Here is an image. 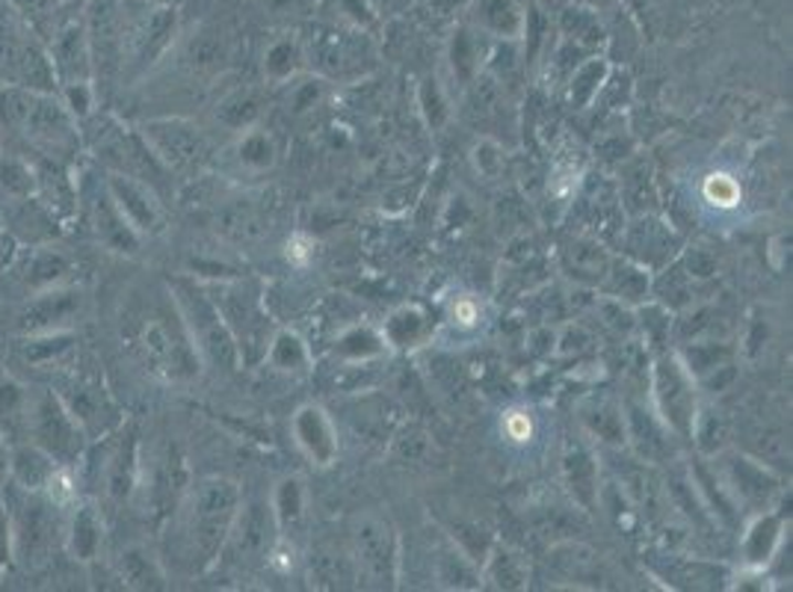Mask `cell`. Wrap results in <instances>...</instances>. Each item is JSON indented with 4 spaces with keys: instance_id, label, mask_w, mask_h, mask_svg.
<instances>
[{
    "instance_id": "cell-1",
    "label": "cell",
    "mask_w": 793,
    "mask_h": 592,
    "mask_svg": "<svg viewBox=\"0 0 793 592\" xmlns=\"http://www.w3.org/2000/svg\"><path fill=\"white\" fill-rule=\"evenodd\" d=\"M241 500V486L222 474L187 483L184 495L172 509V530L181 548V560L190 565V572L202 574L220 563V551Z\"/></svg>"
},
{
    "instance_id": "cell-2",
    "label": "cell",
    "mask_w": 793,
    "mask_h": 592,
    "mask_svg": "<svg viewBox=\"0 0 793 592\" xmlns=\"http://www.w3.org/2000/svg\"><path fill=\"white\" fill-rule=\"evenodd\" d=\"M0 504L10 518L12 560L36 572L54 560L56 548L63 546L65 521L60 516V504L51 491H28L15 483L0 486Z\"/></svg>"
},
{
    "instance_id": "cell-3",
    "label": "cell",
    "mask_w": 793,
    "mask_h": 592,
    "mask_svg": "<svg viewBox=\"0 0 793 592\" xmlns=\"http://www.w3.org/2000/svg\"><path fill=\"white\" fill-rule=\"evenodd\" d=\"M130 347L155 377L167 382L190 380L199 373V364H202L190 335H187L184 320L178 315L172 294H169V306L151 303L148 311L139 308Z\"/></svg>"
},
{
    "instance_id": "cell-4",
    "label": "cell",
    "mask_w": 793,
    "mask_h": 592,
    "mask_svg": "<svg viewBox=\"0 0 793 592\" xmlns=\"http://www.w3.org/2000/svg\"><path fill=\"white\" fill-rule=\"evenodd\" d=\"M167 287L172 299H176V308L181 320L187 326V335L193 341L195 352H199V361L208 364V368L220 370V373H234L237 364H241V347L234 341L225 317H222L216 299L211 296V290L195 282V278H167Z\"/></svg>"
},
{
    "instance_id": "cell-5",
    "label": "cell",
    "mask_w": 793,
    "mask_h": 592,
    "mask_svg": "<svg viewBox=\"0 0 793 592\" xmlns=\"http://www.w3.org/2000/svg\"><path fill=\"white\" fill-rule=\"evenodd\" d=\"M350 557L359 572V586L394 590L400 581V537L391 518L373 509H364L350 521Z\"/></svg>"
},
{
    "instance_id": "cell-6",
    "label": "cell",
    "mask_w": 793,
    "mask_h": 592,
    "mask_svg": "<svg viewBox=\"0 0 793 592\" xmlns=\"http://www.w3.org/2000/svg\"><path fill=\"white\" fill-rule=\"evenodd\" d=\"M139 137L169 176L195 178L213 158V142L202 125L181 116H163L139 125Z\"/></svg>"
},
{
    "instance_id": "cell-7",
    "label": "cell",
    "mask_w": 793,
    "mask_h": 592,
    "mask_svg": "<svg viewBox=\"0 0 793 592\" xmlns=\"http://www.w3.org/2000/svg\"><path fill=\"white\" fill-rule=\"evenodd\" d=\"M28 438L39 444L63 472H72L84 465L89 451V435L84 426L74 421L65 403L56 398V391H36L30 394L28 406Z\"/></svg>"
},
{
    "instance_id": "cell-8",
    "label": "cell",
    "mask_w": 793,
    "mask_h": 592,
    "mask_svg": "<svg viewBox=\"0 0 793 592\" xmlns=\"http://www.w3.org/2000/svg\"><path fill=\"white\" fill-rule=\"evenodd\" d=\"M19 137L28 142L39 158H54L68 163L72 155L84 142V134L77 128V119L65 107L60 93H36L30 104L28 119L21 125Z\"/></svg>"
},
{
    "instance_id": "cell-9",
    "label": "cell",
    "mask_w": 793,
    "mask_h": 592,
    "mask_svg": "<svg viewBox=\"0 0 793 592\" xmlns=\"http://www.w3.org/2000/svg\"><path fill=\"white\" fill-rule=\"evenodd\" d=\"M211 296L216 299L234 341L241 347V359L250 361V364L264 359L273 335H269V317L261 306V296L243 282H220V287H213Z\"/></svg>"
},
{
    "instance_id": "cell-10",
    "label": "cell",
    "mask_w": 793,
    "mask_h": 592,
    "mask_svg": "<svg viewBox=\"0 0 793 592\" xmlns=\"http://www.w3.org/2000/svg\"><path fill=\"white\" fill-rule=\"evenodd\" d=\"M652 400L657 417L678 438H690L692 417L699 409V382L675 352H664L652 368Z\"/></svg>"
},
{
    "instance_id": "cell-11",
    "label": "cell",
    "mask_w": 793,
    "mask_h": 592,
    "mask_svg": "<svg viewBox=\"0 0 793 592\" xmlns=\"http://www.w3.org/2000/svg\"><path fill=\"white\" fill-rule=\"evenodd\" d=\"M54 391L56 398L65 403V409L72 412L74 421L84 426L89 442H102L121 424V415L116 409V400L110 398V391L104 389V382L95 373L77 370V364L65 373Z\"/></svg>"
},
{
    "instance_id": "cell-12",
    "label": "cell",
    "mask_w": 793,
    "mask_h": 592,
    "mask_svg": "<svg viewBox=\"0 0 793 592\" xmlns=\"http://www.w3.org/2000/svg\"><path fill=\"white\" fill-rule=\"evenodd\" d=\"M303 54L311 60V65H317L320 77H341V81L364 74L373 63V45L361 28L341 30L329 24V28L311 30Z\"/></svg>"
},
{
    "instance_id": "cell-13",
    "label": "cell",
    "mask_w": 793,
    "mask_h": 592,
    "mask_svg": "<svg viewBox=\"0 0 793 592\" xmlns=\"http://www.w3.org/2000/svg\"><path fill=\"white\" fill-rule=\"evenodd\" d=\"M276 539L278 530L269 500H241L220 557H231L234 563H258V560H267L269 548L276 546Z\"/></svg>"
},
{
    "instance_id": "cell-14",
    "label": "cell",
    "mask_w": 793,
    "mask_h": 592,
    "mask_svg": "<svg viewBox=\"0 0 793 592\" xmlns=\"http://www.w3.org/2000/svg\"><path fill=\"white\" fill-rule=\"evenodd\" d=\"M84 308V294L72 285H56L39 294H30L15 315L12 329L19 335L65 332Z\"/></svg>"
},
{
    "instance_id": "cell-15",
    "label": "cell",
    "mask_w": 793,
    "mask_h": 592,
    "mask_svg": "<svg viewBox=\"0 0 793 592\" xmlns=\"http://www.w3.org/2000/svg\"><path fill=\"white\" fill-rule=\"evenodd\" d=\"M104 187L139 237L163 232V204H160V193L155 187L134 176H125V172H113V169H107Z\"/></svg>"
},
{
    "instance_id": "cell-16",
    "label": "cell",
    "mask_w": 793,
    "mask_h": 592,
    "mask_svg": "<svg viewBox=\"0 0 793 592\" xmlns=\"http://www.w3.org/2000/svg\"><path fill=\"white\" fill-rule=\"evenodd\" d=\"M104 491L113 504H125L137 495L139 480V433L137 426H116L107 442V456L102 465Z\"/></svg>"
},
{
    "instance_id": "cell-17",
    "label": "cell",
    "mask_w": 793,
    "mask_h": 592,
    "mask_svg": "<svg viewBox=\"0 0 793 592\" xmlns=\"http://www.w3.org/2000/svg\"><path fill=\"white\" fill-rule=\"evenodd\" d=\"M625 444L637 454L643 465H666L675 463V438L678 435L657 417L655 409H646L643 403H627L625 409Z\"/></svg>"
},
{
    "instance_id": "cell-18",
    "label": "cell",
    "mask_w": 793,
    "mask_h": 592,
    "mask_svg": "<svg viewBox=\"0 0 793 592\" xmlns=\"http://www.w3.org/2000/svg\"><path fill=\"white\" fill-rule=\"evenodd\" d=\"M722 483H726L722 489L731 498V504L752 509V512H764V507H770V498L779 489L773 472L761 459H752V456L743 454H731L726 459Z\"/></svg>"
},
{
    "instance_id": "cell-19",
    "label": "cell",
    "mask_w": 793,
    "mask_h": 592,
    "mask_svg": "<svg viewBox=\"0 0 793 592\" xmlns=\"http://www.w3.org/2000/svg\"><path fill=\"white\" fill-rule=\"evenodd\" d=\"M89 225H93L95 237L104 250L128 255V258L139 255V250H142V237L130 229V222L121 216L104 184L89 195Z\"/></svg>"
},
{
    "instance_id": "cell-20",
    "label": "cell",
    "mask_w": 793,
    "mask_h": 592,
    "mask_svg": "<svg viewBox=\"0 0 793 592\" xmlns=\"http://www.w3.org/2000/svg\"><path fill=\"white\" fill-rule=\"evenodd\" d=\"M563 483L572 500L581 509L592 512L599 507V456L583 438H569L563 447Z\"/></svg>"
},
{
    "instance_id": "cell-21",
    "label": "cell",
    "mask_w": 793,
    "mask_h": 592,
    "mask_svg": "<svg viewBox=\"0 0 793 592\" xmlns=\"http://www.w3.org/2000/svg\"><path fill=\"white\" fill-rule=\"evenodd\" d=\"M294 438L314 465L329 468L338 459V433L329 412L317 403H308L294 415Z\"/></svg>"
},
{
    "instance_id": "cell-22",
    "label": "cell",
    "mask_w": 793,
    "mask_h": 592,
    "mask_svg": "<svg viewBox=\"0 0 793 592\" xmlns=\"http://www.w3.org/2000/svg\"><path fill=\"white\" fill-rule=\"evenodd\" d=\"M63 548L74 563L93 565L104 551V516L93 500H81L65 521Z\"/></svg>"
},
{
    "instance_id": "cell-23",
    "label": "cell",
    "mask_w": 793,
    "mask_h": 592,
    "mask_svg": "<svg viewBox=\"0 0 793 592\" xmlns=\"http://www.w3.org/2000/svg\"><path fill=\"white\" fill-rule=\"evenodd\" d=\"M468 28L500 42H518L527 33V12L518 0H468Z\"/></svg>"
},
{
    "instance_id": "cell-24",
    "label": "cell",
    "mask_w": 793,
    "mask_h": 592,
    "mask_svg": "<svg viewBox=\"0 0 793 592\" xmlns=\"http://www.w3.org/2000/svg\"><path fill=\"white\" fill-rule=\"evenodd\" d=\"M63 468L30 438L10 444V483H15L21 489L54 491L56 483L63 480Z\"/></svg>"
},
{
    "instance_id": "cell-25",
    "label": "cell",
    "mask_w": 793,
    "mask_h": 592,
    "mask_svg": "<svg viewBox=\"0 0 793 592\" xmlns=\"http://www.w3.org/2000/svg\"><path fill=\"white\" fill-rule=\"evenodd\" d=\"M33 172H36V195L39 202L51 208L60 216V222L72 220L81 204L77 187L72 181L68 163L54 158H36L33 160Z\"/></svg>"
},
{
    "instance_id": "cell-26",
    "label": "cell",
    "mask_w": 793,
    "mask_h": 592,
    "mask_svg": "<svg viewBox=\"0 0 793 592\" xmlns=\"http://www.w3.org/2000/svg\"><path fill=\"white\" fill-rule=\"evenodd\" d=\"M433 574L444 590H480V565L451 539V533H438L433 542Z\"/></svg>"
},
{
    "instance_id": "cell-27",
    "label": "cell",
    "mask_w": 793,
    "mask_h": 592,
    "mask_svg": "<svg viewBox=\"0 0 793 592\" xmlns=\"http://www.w3.org/2000/svg\"><path fill=\"white\" fill-rule=\"evenodd\" d=\"M113 578L119 581L121 590H163L167 572L146 546L121 548L113 557Z\"/></svg>"
},
{
    "instance_id": "cell-28",
    "label": "cell",
    "mask_w": 793,
    "mask_h": 592,
    "mask_svg": "<svg viewBox=\"0 0 793 592\" xmlns=\"http://www.w3.org/2000/svg\"><path fill=\"white\" fill-rule=\"evenodd\" d=\"M72 267V258L65 252L51 250V246H36L19 267V282L24 285L28 294H39V290H47V287L65 285Z\"/></svg>"
},
{
    "instance_id": "cell-29",
    "label": "cell",
    "mask_w": 793,
    "mask_h": 592,
    "mask_svg": "<svg viewBox=\"0 0 793 592\" xmlns=\"http://www.w3.org/2000/svg\"><path fill=\"white\" fill-rule=\"evenodd\" d=\"M308 583L320 590H343V586H359V572L352 563L350 548H314L308 557Z\"/></svg>"
},
{
    "instance_id": "cell-30",
    "label": "cell",
    "mask_w": 793,
    "mask_h": 592,
    "mask_svg": "<svg viewBox=\"0 0 793 592\" xmlns=\"http://www.w3.org/2000/svg\"><path fill=\"white\" fill-rule=\"evenodd\" d=\"M269 507H273V518H276V530L278 537L287 539L296 537L299 530L305 528V516H308V498H305V486L299 477H285L278 480L273 498H269Z\"/></svg>"
},
{
    "instance_id": "cell-31",
    "label": "cell",
    "mask_w": 793,
    "mask_h": 592,
    "mask_svg": "<svg viewBox=\"0 0 793 592\" xmlns=\"http://www.w3.org/2000/svg\"><path fill=\"white\" fill-rule=\"evenodd\" d=\"M601 287L610 299L616 303H643L648 296V287H652V278H648V269L643 264L631 258H610L607 276L601 278Z\"/></svg>"
},
{
    "instance_id": "cell-32",
    "label": "cell",
    "mask_w": 793,
    "mask_h": 592,
    "mask_svg": "<svg viewBox=\"0 0 793 592\" xmlns=\"http://www.w3.org/2000/svg\"><path fill=\"white\" fill-rule=\"evenodd\" d=\"M12 204V229L19 234L21 241L30 243H45L51 237H56V225H60V216H56L51 208L39 202V195H28V199H19Z\"/></svg>"
},
{
    "instance_id": "cell-33",
    "label": "cell",
    "mask_w": 793,
    "mask_h": 592,
    "mask_svg": "<svg viewBox=\"0 0 793 592\" xmlns=\"http://www.w3.org/2000/svg\"><path fill=\"white\" fill-rule=\"evenodd\" d=\"M782 512H758L752 528L747 530V539H743V554H747L749 565L761 569V565L773 560V554L779 551V546H782Z\"/></svg>"
},
{
    "instance_id": "cell-34",
    "label": "cell",
    "mask_w": 793,
    "mask_h": 592,
    "mask_svg": "<svg viewBox=\"0 0 793 592\" xmlns=\"http://www.w3.org/2000/svg\"><path fill=\"white\" fill-rule=\"evenodd\" d=\"M643 246H652L646 252V269L657 267V264H666V258L678 250V234L657 220H639L631 232H627V250L631 255Z\"/></svg>"
},
{
    "instance_id": "cell-35",
    "label": "cell",
    "mask_w": 793,
    "mask_h": 592,
    "mask_svg": "<svg viewBox=\"0 0 793 592\" xmlns=\"http://www.w3.org/2000/svg\"><path fill=\"white\" fill-rule=\"evenodd\" d=\"M77 347V335L72 329L65 332H45V335H21L19 352L21 359L36 364V368H47V364H60L74 352Z\"/></svg>"
},
{
    "instance_id": "cell-36",
    "label": "cell",
    "mask_w": 793,
    "mask_h": 592,
    "mask_svg": "<svg viewBox=\"0 0 793 592\" xmlns=\"http://www.w3.org/2000/svg\"><path fill=\"white\" fill-rule=\"evenodd\" d=\"M234 160L241 163L246 172H267L276 163V142L269 137L267 130H261L258 125L241 130V137L231 148Z\"/></svg>"
},
{
    "instance_id": "cell-37",
    "label": "cell",
    "mask_w": 793,
    "mask_h": 592,
    "mask_svg": "<svg viewBox=\"0 0 793 592\" xmlns=\"http://www.w3.org/2000/svg\"><path fill=\"white\" fill-rule=\"evenodd\" d=\"M483 565H486V572L480 574L495 590H521V586H527L525 560L509 548H489Z\"/></svg>"
},
{
    "instance_id": "cell-38",
    "label": "cell",
    "mask_w": 793,
    "mask_h": 592,
    "mask_svg": "<svg viewBox=\"0 0 793 592\" xmlns=\"http://www.w3.org/2000/svg\"><path fill=\"white\" fill-rule=\"evenodd\" d=\"M385 352V338L370 326H352L347 332L338 335L335 341V356L350 364H364V361L379 359Z\"/></svg>"
},
{
    "instance_id": "cell-39",
    "label": "cell",
    "mask_w": 793,
    "mask_h": 592,
    "mask_svg": "<svg viewBox=\"0 0 793 592\" xmlns=\"http://www.w3.org/2000/svg\"><path fill=\"white\" fill-rule=\"evenodd\" d=\"M729 424L726 417L710 406L696 409V417H692V430H690V442H696L701 456H717L726 451L729 444Z\"/></svg>"
},
{
    "instance_id": "cell-40",
    "label": "cell",
    "mask_w": 793,
    "mask_h": 592,
    "mask_svg": "<svg viewBox=\"0 0 793 592\" xmlns=\"http://www.w3.org/2000/svg\"><path fill=\"white\" fill-rule=\"evenodd\" d=\"M261 119V98L252 89H234L216 104V121L229 130H246L258 125Z\"/></svg>"
},
{
    "instance_id": "cell-41",
    "label": "cell",
    "mask_w": 793,
    "mask_h": 592,
    "mask_svg": "<svg viewBox=\"0 0 793 592\" xmlns=\"http://www.w3.org/2000/svg\"><path fill=\"white\" fill-rule=\"evenodd\" d=\"M607 60H601V56H586V60H581V65L569 74V102H572V107L583 110V107L599 95L601 84L607 81Z\"/></svg>"
},
{
    "instance_id": "cell-42",
    "label": "cell",
    "mask_w": 793,
    "mask_h": 592,
    "mask_svg": "<svg viewBox=\"0 0 793 592\" xmlns=\"http://www.w3.org/2000/svg\"><path fill=\"white\" fill-rule=\"evenodd\" d=\"M565 267L572 269V276L581 278L583 285H599L601 278L607 276L610 255L601 243L578 241L572 243V250L565 255Z\"/></svg>"
},
{
    "instance_id": "cell-43",
    "label": "cell",
    "mask_w": 793,
    "mask_h": 592,
    "mask_svg": "<svg viewBox=\"0 0 793 592\" xmlns=\"http://www.w3.org/2000/svg\"><path fill=\"white\" fill-rule=\"evenodd\" d=\"M36 195V172L33 163L15 158V155H0V199L3 202H19Z\"/></svg>"
},
{
    "instance_id": "cell-44",
    "label": "cell",
    "mask_w": 793,
    "mask_h": 592,
    "mask_svg": "<svg viewBox=\"0 0 793 592\" xmlns=\"http://www.w3.org/2000/svg\"><path fill=\"white\" fill-rule=\"evenodd\" d=\"M264 359L276 370H285V373H303V370H308V364H311V352H308V347H305L299 335L282 329V332L273 335Z\"/></svg>"
},
{
    "instance_id": "cell-45",
    "label": "cell",
    "mask_w": 793,
    "mask_h": 592,
    "mask_svg": "<svg viewBox=\"0 0 793 592\" xmlns=\"http://www.w3.org/2000/svg\"><path fill=\"white\" fill-rule=\"evenodd\" d=\"M451 65L456 81L468 86L477 74H480V47H477V30L474 28H456L451 42Z\"/></svg>"
},
{
    "instance_id": "cell-46",
    "label": "cell",
    "mask_w": 793,
    "mask_h": 592,
    "mask_svg": "<svg viewBox=\"0 0 793 592\" xmlns=\"http://www.w3.org/2000/svg\"><path fill=\"white\" fill-rule=\"evenodd\" d=\"M305 54L303 45L294 39H278L267 47V60H264V74L269 84H290L303 65Z\"/></svg>"
},
{
    "instance_id": "cell-47",
    "label": "cell",
    "mask_w": 793,
    "mask_h": 592,
    "mask_svg": "<svg viewBox=\"0 0 793 592\" xmlns=\"http://www.w3.org/2000/svg\"><path fill=\"white\" fill-rule=\"evenodd\" d=\"M583 424L590 426V433L604 444H625V412L613 403H592L583 409Z\"/></svg>"
},
{
    "instance_id": "cell-48",
    "label": "cell",
    "mask_w": 793,
    "mask_h": 592,
    "mask_svg": "<svg viewBox=\"0 0 793 592\" xmlns=\"http://www.w3.org/2000/svg\"><path fill=\"white\" fill-rule=\"evenodd\" d=\"M560 28H563V39L586 47V51H592V47H599L601 42H604V30H601L599 15H595V10H590V7H572V10H565Z\"/></svg>"
},
{
    "instance_id": "cell-49",
    "label": "cell",
    "mask_w": 793,
    "mask_h": 592,
    "mask_svg": "<svg viewBox=\"0 0 793 592\" xmlns=\"http://www.w3.org/2000/svg\"><path fill=\"white\" fill-rule=\"evenodd\" d=\"M28 406L30 394L21 389L15 380H0V426H7V433L28 430Z\"/></svg>"
},
{
    "instance_id": "cell-50",
    "label": "cell",
    "mask_w": 793,
    "mask_h": 592,
    "mask_svg": "<svg viewBox=\"0 0 793 592\" xmlns=\"http://www.w3.org/2000/svg\"><path fill=\"white\" fill-rule=\"evenodd\" d=\"M424 315L421 308L415 306H403L396 308L394 315L385 320V329H382V338L385 343H394V347H409L415 343L421 335H424Z\"/></svg>"
},
{
    "instance_id": "cell-51",
    "label": "cell",
    "mask_w": 793,
    "mask_h": 592,
    "mask_svg": "<svg viewBox=\"0 0 793 592\" xmlns=\"http://www.w3.org/2000/svg\"><path fill=\"white\" fill-rule=\"evenodd\" d=\"M701 195H705L713 208L729 211V208H738L743 190H740V184L729 172H710V176L705 178V184H701Z\"/></svg>"
},
{
    "instance_id": "cell-52",
    "label": "cell",
    "mask_w": 793,
    "mask_h": 592,
    "mask_svg": "<svg viewBox=\"0 0 793 592\" xmlns=\"http://www.w3.org/2000/svg\"><path fill=\"white\" fill-rule=\"evenodd\" d=\"M417 98H421V110H424L430 128L435 130L442 128L444 121H447V116H451V107H447V98H444L438 81H435V77H426L424 84H421Z\"/></svg>"
},
{
    "instance_id": "cell-53",
    "label": "cell",
    "mask_w": 793,
    "mask_h": 592,
    "mask_svg": "<svg viewBox=\"0 0 793 592\" xmlns=\"http://www.w3.org/2000/svg\"><path fill=\"white\" fill-rule=\"evenodd\" d=\"M324 84H326V77H314V81H296V86L290 89V110H294L296 116H303V113H308L311 107H317V104H320V98H324Z\"/></svg>"
},
{
    "instance_id": "cell-54",
    "label": "cell",
    "mask_w": 793,
    "mask_h": 592,
    "mask_svg": "<svg viewBox=\"0 0 793 592\" xmlns=\"http://www.w3.org/2000/svg\"><path fill=\"white\" fill-rule=\"evenodd\" d=\"M500 430H504V435H507L512 444H527L536 433L533 415H530L527 409H509L504 421H500Z\"/></svg>"
},
{
    "instance_id": "cell-55",
    "label": "cell",
    "mask_w": 793,
    "mask_h": 592,
    "mask_svg": "<svg viewBox=\"0 0 793 592\" xmlns=\"http://www.w3.org/2000/svg\"><path fill=\"white\" fill-rule=\"evenodd\" d=\"M394 451L403 459H421V454L426 451V435L417 426H406L403 433L394 435Z\"/></svg>"
},
{
    "instance_id": "cell-56",
    "label": "cell",
    "mask_w": 793,
    "mask_h": 592,
    "mask_svg": "<svg viewBox=\"0 0 793 592\" xmlns=\"http://www.w3.org/2000/svg\"><path fill=\"white\" fill-rule=\"evenodd\" d=\"M474 163H477V169H480L483 176H489V178L498 176L500 163H504L498 142H491V139H480V142H477V148H474Z\"/></svg>"
},
{
    "instance_id": "cell-57",
    "label": "cell",
    "mask_w": 793,
    "mask_h": 592,
    "mask_svg": "<svg viewBox=\"0 0 793 592\" xmlns=\"http://www.w3.org/2000/svg\"><path fill=\"white\" fill-rule=\"evenodd\" d=\"M684 273L690 278H708L717 273V261L710 258L708 252L701 250H690L684 255Z\"/></svg>"
},
{
    "instance_id": "cell-58",
    "label": "cell",
    "mask_w": 793,
    "mask_h": 592,
    "mask_svg": "<svg viewBox=\"0 0 793 592\" xmlns=\"http://www.w3.org/2000/svg\"><path fill=\"white\" fill-rule=\"evenodd\" d=\"M287 261L294 264V267H308L314 258V241L308 234H294L290 241H287Z\"/></svg>"
},
{
    "instance_id": "cell-59",
    "label": "cell",
    "mask_w": 793,
    "mask_h": 592,
    "mask_svg": "<svg viewBox=\"0 0 793 592\" xmlns=\"http://www.w3.org/2000/svg\"><path fill=\"white\" fill-rule=\"evenodd\" d=\"M12 563V537H10V518L7 509L0 504V572Z\"/></svg>"
},
{
    "instance_id": "cell-60",
    "label": "cell",
    "mask_w": 793,
    "mask_h": 592,
    "mask_svg": "<svg viewBox=\"0 0 793 592\" xmlns=\"http://www.w3.org/2000/svg\"><path fill=\"white\" fill-rule=\"evenodd\" d=\"M453 320L459 326H477L480 324V308H477V303H470V299H459V303L453 306Z\"/></svg>"
},
{
    "instance_id": "cell-61",
    "label": "cell",
    "mask_w": 793,
    "mask_h": 592,
    "mask_svg": "<svg viewBox=\"0 0 793 592\" xmlns=\"http://www.w3.org/2000/svg\"><path fill=\"white\" fill-rule=\"evenodd\" d=\"M264 3H269L273 15H294V12L311 10L314 0H264Z\"/></svg>"
},
{
    "instance_id": "cell-62",
    "label": "cell",
    "mask_w": 793,
    "mask_h": 592,
    "mask_svg": "<svg viewBox=\"0 0 793 592\" xmlns=\"http://www.w3.org/2000/svg\"><path fill=\"white\" fill-rule=\"evenodd\" d=\"M368 3L377 15H394V12H400L406 7L409 0H368Z\"/></svg>"
},
{
    "instance_id": "cell-63",
    "label": "cell",
    "mask_w": 793,
    "mask_h": 592,
    "mask_svg": "<svg viewBox=\"0 0 793 592\" xmlns=\"http://www.w3.org/2000/svg\"><path fill=\"white\" fill-rule=\"evenodd\" d=\"M10 480V444H3L0 435V486Z\"/></svg>"
}]
</instances>
